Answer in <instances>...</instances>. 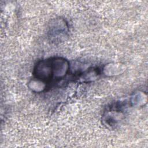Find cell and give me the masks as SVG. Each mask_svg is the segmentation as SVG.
Returning a JSON list of instances; mask_svg holds the SVG:
<instances>
[{
	"label": "cell",
	"instance_id": "cell-1",
	"mask_svg": "<svg viewBox=\"0 0 148 148\" xmlns=\"http://www.w3.org/2000/svg\"><path fill=\"white\" fill-rule=\"evenodd\" d=\"M33 74L35 79L40 81H51L53 79L52 59L48 58L38 62L34 69Z\"/></svg>",
	"mask_w": 148,
	"mask_h": 148
},
{
	"label": "cell",
	"instance_id": "cell-2",
	"mask_svg": "<svg viewBox=\"0 0 148 148\" xmlns=\"http://www.w3.org/2000/svg\"><path fill=\"white\" fill-rule=\"evenodd\" d=\"M52 59L53 78L58 80L63 78L69 69V61L61 57H54Z\"/></svg>",
	"mask_w": 148,
	"mask_h": 148
},
{
	"label": "cell",
	"instance_id": "cell-3",
	"mask_svg": "<svg viewBox=\"0 0 148 148\" xmlns=\"http://www.w3.org/2000/svg\"><path fill=\"white\" fill-rule=\"evenodd\" d=\"M68 27L65 21L61 19H57L50 24L49 28L50 38L51 39H57L58 38H62L67 33Z\"/></svg>",
	"mask_w": 148,
	"mask_h": 148
}]
</instances>
